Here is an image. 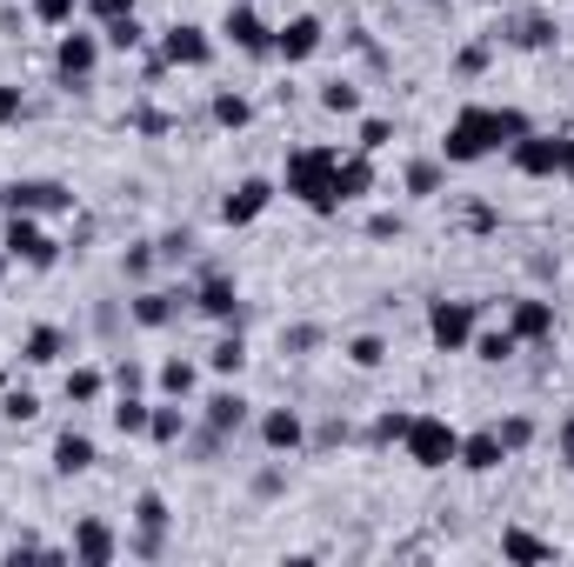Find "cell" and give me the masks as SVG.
<instances>
[{"label":"cell","mask_w":574,"mask_h":567,"mask_svg":"<svg viewBox=\"0 0 574 567\" xmlns=\"http://www.w3.org/2000/svg\"><path fill=\"white\" fill-rule=\"evenodd\" d=\"M0 414H7V421H33V414H40V401H33V394H7V401H0Z\"/></svg>","instance_id":"f35d334b"},{"label":"cell","mask_w":574,"mask_h":567,"mask_svg":"<svg viewBox=\"0 0 574 567\" xmlns=\"http://www.w3.org/2000/svg\"><path fill=\"white\" fill-rule=\"evenodd\" d=\"M0 267H7V254H0Z\"/></svg>","instance_id":"816d5d0a"},{"label":"cell","mask_w":574,"mask_h":567,"mask_svg":"<svg viewBox=\"0 0 574 567\" xmlns=\"http://www.w3.org/2000/svg\"><path fill=\"white\" fill-rule=\"evenodd\" d=\"M562 461H568V468H574V414H568V421H562Z\"/></svg>","instance_id":"681fc988"},{"label":"cell","mask_w":574,"mask_h":567,"mask_svg":"<svg viewBox=\"0 0 574 567\" xmlns=\"http://www.w3.org/2000/svg\"><path fill=\"white\" fill-rule=\"evenodd\" d=\"M508 334H515V341H548V334H555V307H548V301H515Z\"/></svg>","instance_id":"2e32d148"},{"label":"cell","mask_w":574,"mask_h":567,"mask_svg":"<svg viewBox=\"0 0 574 567\" xmlns=\"http://www.w3.org/2000/svg\"><path fill=\"white\" fill-rule=\"evenodd\" d=\"M441 187V160H415L408 167V194H435Z\"/></svg>","instance_id":"836d02e7"},{"label":"cell","mask_w":574,"mask_h":567,"mask_svg":"<svg viewBox=\"0 0 574 567\" xmlns=\"http://www.w3.org/2000/svg\"><path fill=\"white\" fill-rule=\"evenodd\" d=\"M221 33H227V40H234L241 53H274V33H267V20H261L254 7H227Z\"/></svg>","instance_id":"ba28073f"},{"label":"cell","mask_w":574,"mask_h":567,"mask_svg":"<svg viewBox=\"0 0 574 567\" xmlns=\"http://www.w3.org/2000/svg\"><path fill=\"white\" fill-rule=\"evenodd\" d=\"M60 348H67V341H60V328H33V334H27V348H20V361L47 368V361H60Z\"/></svg>","instance_id":"7402d4cb"},{"label":"cell","mask_w":574,"mask_h":567,"mask_svg":"<svg viewBox=\"0 0 574 567\" xmlns=\"http://www.w3.org/2000/svg\"><path fill=\"white\" fill-rule=\"evenodd\" d=\"M114 555H120V541H114V528H107V521H80V528H74V561L107 567Z\"/></svg>","instance_id":"5bb4252c"},{"label":"cell","mask_w":574,"mask_h":567,"mask_svg":"<svg viewBox=\"0 0 574 567\" xmlns=\"http://www.w3.org/2000/svg\"><path fill=\"white\" fill-rule=\"evenodd\" d=\"M368 234H374V241H395V234H401V221H395V214H374V221H368Z\"/></svg>","instance_id":"bcb514c9"},{"label":"cell","mask_w":574,"mask_h":567,"mask_svg":"<svg viewBox=\"0 0 574 567\" xmlns=\"http://www.w3.org/2000/svg\"><path fill=\"white\" fill-rule=\"evenodd\" d=\"M134 127H140V134H167V127H174V120H167V114H160V107H140V114H134Z\"/></svg>","instance_id":"7bdbcfd3"},{"label":"cell","mask_w":574,"mask_h":567,"mask_svg":"<svg viewBox=\"0 0 574 567\" xmlns=\"http://www.w3.org/2000/svg\"><path fill=\"white\" fill-rule=\"evenodd\" d=\"M348 361H354V368H381V361H388V348H381L374 334H361V341L348 348Z\"/></svg>","instance_id":"8d00e7d4"},{"label":"cell","mask_w":574,"mask_h":567,"mask_svg":"<svg viewBox=\"0 0 574 567\" xmlns=\"http://www.w3.org/2000/svg\"><path fill=\"white\" fill-rule=\"evenodd\" d=\"M281 341H288V348H294V354H308V348H321V328H288V334H281Z\"/></svg>","instance_id":"ee69618b"},{"label":"cell","mask_w":574,"mask_h":567,"mask_svg":"<svg viewBox=\"0 0 574 567\" xmlns=\"http://www.w3.org/2000/svg\"><path fill=\"white\" fill-rule=\"evenodd\" d=\"M87 13L107 27V20H120V13H134V0H87Z\"/></svg>","instance_id":"b9f144b4"},{"label":"cell","mask_w":574,"mask_h":567,"mask_svg":"<svg viewBox=\"0 0 574 567\" xmlns=\"http://www.w3.org/2000/svg\"><path fill=\"white\" fill-rule=\"evenodd\" d=\"M495 434H502V448L515 454V448H528V441H535V421H508V428H495Z\"/></svg>","instance_id":"ab89813d"},{"label":"cell","mask_w":574,"mask_h":567,"mask_svg":"<svg viewBox=\"0 0 574 567\" xmlns=\"http://www.w3.org/2000/svg\"><path fill=\"white\" fill-rule=\"evenodd\" d=\"M94 60H100V40H94V33H67V40H60V53H53V67H60V80H67V87H80V80L94 74Z\"/></svg>","instance_id":"7c38bea8"},{"label":"cell","mask_w":574,"mask_h":567,"mask_svg":"<svg viewBox=\"0 0 574 567\" xmlns=\"http://www.w3.org/2000/svg\"><path fill=\"white\" fill-rule=\"evenodd\" d=\"M53 468H60V475H87V468H94V441L67 428V434L53 441Z\"/></svg>","instance_id":"d6986e66"},{"label":"cell","mask_w":574,"mask_h":567,"mask_svg":"<svg viewBox=\"0 0 574 567\" xmlns=\"http://www.w3.org/2000/svg\"><path fill=\"white\" fill-rule=\"evenodd\" d=\"M74 7H80V0H33V13H40L47 27H67V20H74Z\"/></svg>","instance_id":"74e56055"},{"label":"cell","mask_w":574,"mask_h":567,"mask_svg":"<svg viewBox=\"0 0 574 567\" xmlns=\"http://www.w3.org/2000/svg\"><path fill=\"white\" fill-rule=\"evenodd\" d=\"M388 140H395V127H388V120H361V147H368V154H374V147H388Z\"/></svg>","instance_id":"60d3db41"},{"label":"cell","mask_w":574,"mask_h":567,"mask_svg":"<svg viewBox=\"0 0 574 567\" xmlns=\"http://www.w3.org/2000/svg\"><path fill=\"white\" fill-rule=\"evenodd\" d=\"M0 207L7 214H74V194L60 180H7L0 187Z\"/></svg>","instance_id":"277c9868"},{"label":"cell","mask_w":574,"mask_h":567,"mask_svg":"<svg viewBox=\"0 0 574 567\" xmlns=\"http://www.w3.org/2000/svg\"><path fill=\"white\" fill-rule=\"evenodd\" d=\"M428 334H435L441 354H461L475 341V301H435L428 307Z\"/></svg>","instance_id":"5b68a950"},{"label":"cell","mask_w":574,"mask_h":567,"mask_svg":"<svg viewBox=\"0 0 574 567\" xmlns=\"http://www.w3.org/2000/svg\"><path fill=\"white\" fill-rule=\"evenodd\" d=\"M160 388H167L174 401H187V394H194V368H187V361H167V368H160Z\"/></svg>","instance_id":"1f68e13d"},{"label":"cell","mask_w":574,"mask_h":567,"mask_svg":"<svg viewBox=\"0 0 574 567\" xmlns=\"http://www.w3.org/2000/svg\"><path fill=\"white\" fill-rule=\"evenodd\" d=\"M522 134H528V114L522 107H461L455 127H448V140H441V154L455 167H468V160H488L495 147H515Z\"/></svg>","instance_id":"6da1fadb"},{"label":"cell","mask_w":574,"mask_h":567,"mask_svg":"<svg viewBox=\"0 0 574 567\" xmlns=\"http://www.w3.org/2000/svg\"><path fill=\"white\" fill-rule=\"evenodd\" d=\"M515 348H522V341H515L508 328H502V334H481V341H475V354H481V361H508Z\"/></svg>","instance_id":"e575fe53"},{"label":"cell","mask_w":574,"mask_h":567,"mask_svg":"<svg viewBox=\"0 0 574 567\" xmlns=\"http://www.w3.org/2000/svg\"><path fill=\"white\" fill-rule=\"evenodd\" d=\"M147 40V27L134 20V13H120V20H107V47H120V53H134Z\"/></svg>","instance_id":"d4e9b609"},{"label":"cell","mask_w":574,"mask_h":567,"mask_svg":"<svg viewBox=\"0 0 574 567\" xmlns=\"http://www.w3.org/2000/svg\"><path fill=\"white\" fill-rule=\"evenodd\" d=\"M0 247H7L13 261H27V267H53V254H60V247L33 227V214H7V241H0Z\"/></svg>","instance_id":"8992f818"},{"label":"cell","mask_w":574,"mask_h":567,"mask_svg":"<svg viewBox=\"0 0 574 567\" xmlns=\"http://www.w3.org/2000/svg\"><path fill=\"white\" fill-rule=\"evenodd\" d=\"M488 67V47H461V74H481Z\"/></svg>","instance_id":"c3c4849f"},{"label":"cell","mask_w":574,"mask_h":567,"mask_svg":"<svg viewBox=\"0 0 574 567\" xmlns=\"http://www.w3.org/2000/svg\"><path fill=\"white\" fill-rule=\"evenodd\" d=\"M67 401H100V374L94 368H74L67 374Z\"/></svg>","instance_id":"d590c367"},{"label":"cell","mask_w":574,"mask_h":567,"mask_svg":"<svg viewBox=\"0 0 574 567\" xmlns=\"http://www.w3.org/2000/svg\"><path fill=\"white\" fill-rule=\"evenodd\" d=\"M267 201H274V187H267V180H241V187L221 201V221H227V227H247V221H261V214H267Z\"/></svg>","instance_id":"4fadbf2b"},{"label":"cell","mask_w":574,"mask_h":567,"mask_svg":"<svg viewBox=\"0 0 574 567\" xmlns=\"http://www.w3.org/2000/svg\"><path fill=\"white\" fill-rule=\"evenodd\" d=\"M321 107H328V114H354V107H361V94H354L348 80H328V87H321Z\"/></svg>","instance_id":"4dcf8cb0"},{"label":"cell","mask_w":574,"mask_h":567,"mask_svg":"<svg viewBox=\"0 0 574 567\" xmlns=\"http://www.w3.org/2000/svg\"><path fill=\"white\" fill-rule=\"evenodd\" d=\"M241 421H247V401H241V394H214V401H207V428H221V434H234Z\"/></svg>","instance_id":"603a6c76"},{"label":"cell","mask_w":574,"mask_h":567,"mask_svg":"<svg viewBox=\"0 0 574 567\" xmlns=\"http://www.w3.org/2000/svg\"><path fill=\"white\" fill-rule=\"evenodd\" d=\"M134 521H140L134 555H147V561H154V555L167 548V501H160V495H140V501H134Z\"/></svg>","instance_id":"30bf717a"},{"label":"cell","mask_w":574,"mask_h":567,"mask_svg":"<svg viewBox=\"0 0 574 567\" xmlns=\"http://www.w3.org/2000/svg\"><path fill=\"white\" fill-rule=\"evenodd\" d=\"M261 441H267L274 454H294V448L308 441V434H301V414H294V408H274V414L261 421Z\"/></svg>","instance_id":"ac0fdd59"},{"label":"cell","mask_w":574,"mask_h":567,"mask_svg":"<svg viewBox=\"0 0 574 567\" xmlns=\"http://www.w3.org/2000/svg\"><path fill=\"white\" fill-rule=\"evenodd\" d=\"M334 167H341L334 147H294V154H288V194H294L308 214H341Z\"/></svg>","instance_id":"7a4b0ae2"},{"label":"cell","mask_w":574,"mask_h":567,"mask_svg":"<svg viewBox=\"0 0 574 567\" xmlns=\"http://www.w3.org/2000/svg\"><path fill=\"white\" fill-rule=\"evenodd\" d=\"M214 120H221V127H247V120H254V107H247L241 94H214Z\"/></svg>","instance_id":"f1b7e54d"},{"label":"cell","mask_w":574,"mask_h":567,"mask_svg":"<svg viewBox=\"0 0 574 567\" xmlns=\"http://www.w3.org/2000/svg\"><path fill=\"white\" fill-rule=\"evenodd\" d=\"M187 247H194V234H167V241H160V247H154V254H167V261H181V254H187Z\"/></svg>","instance_id":"7dc6e473"},{"label":"cell","mask_w":574,"mask_h":567,"mask_svg":"<svg viewBox=\"0 0 574 567\" xmlns=\"http://www.w3.org/2000/svg\"><path fill=\"white\" fill-rule=\"evenodd\" d=\"M502 555H508V561H522V567L555 561V548H548V541H535L528 528H508V535H502Z\"/></svg>","instance_id":"44dd1931"},{"label":"cell","mask_w":574,"mask_h":567,"mask_svg":"<svg viewBox=\"0 0 574 567\" xmlns=\"http://www.w3.org/2000/svg\"><path fill=\"white\" fill-rule=\"evenodd\" d=\"M147 421H154V408H140L134 394H120V408H114V428H120V434H147Z\"/></svg>","instance_id":"83f0119b"},{"label":"cell","mask_w":574,"mask_h":567,"mask_svg":"<svg viewBox=\"0 0 574 567\" xmlns=\"http://www.w3.org/2000/svg\"><path fill=\"white\" fill-rule=\"evenodd\" d=\"M241 361H247V348H241V334H227V341H214V354H207V368H214V374H241Z\"/></svg>","instance_id":"4316f807"},{"label":"cell","mask_w":574,"mask_h":567,"mask_svg":"<svg viewBox=\"0 0 574 567\" xmlns=\"http://www.w3.org/2000/svg\"><path fill=\"white\" fill-rule=\"evenodd\" d=\"M502 461H508V448H502V434H495V428L461 441V468H468V475H495Z\"/></svg>","instance_id":"e0dca14e"},{"label":"cell","mask_w":574,"mask_h":567,"mask_svg":"<svg viewBox=\"0 0 574 567\" xmlns=\"http://www.w3.org/2000/svg\"><path fill=\"white\" fill-rule=\"evenodd\" d=\"M368 187H374V167H368V160H361V154H354V160H341V167H334V194H341V207H348V201H361V194H368Z\"/></svg>","instance_id":"ffe728a7"},{"label":"cell","mask_w":574,"mask_h":567,"mask_svg":"<svg viewBox=\"0 0 574 567\" xmlns=\"http://www.w3.org/2000/svg\"><path fill=\"white\" fill-rule=\"evenodd\" d=\"M274 53H281V60H314V53H321V20H314V13H294V20L274 33Z\"/></svg>","instance_id":"8fae6325"},{"label":"cell","mask_w":574,"mask_h":567,"mask_svg":"<svg viewBox=\"0 0 574 567\" xmlns=\"http://www.w3.org/2000/svg\"><path fill=\"white\" fill-rule=\"evenodd\" d=\"M147 434H154V441H181V434H187V414H181V408H154Z\"/></svg>","instance_id":"f546056e"},{"label":"cell","mask_w":574,"mask_h":567,"mask_svg":"<svg viewBox=\"0 0 574 567\" xmlns=\"http://www.w3.org/2000/svg\"><path fill=\"white\" fill-rule=\"evenodd\" d=\"M27 107H20V87H0V127H13Z\"/></svg>","instance_id":"f6af8a7d"},{"label":"cell","mask_w":574,"mask_h":567,"mask_svg":"<svg viewBox=\"0 0 574 567\" xmlns=\"http://www.w3.org/2000/svg\"><path fill=\"white\" fill-rule=\"evenodd\" d=\"M160 60H167V67H207V60H214V40H207L201 27H167Z\"/></svg>","instance_id":"9c48e42d"},{"label":"cell","mask_w":574,"mask_h":567,"mask_svg":"<svg viewBox=\"0 0 574 567\" xmlns=\"http://www.w3.org/2000/svg\"><path fill=\"white\" fill-rule=\"evenodd\" d=\"M562 160H568V140H555V134H522L515 140V167L522 174H562Z\"/></svg>","instance_id":"52a82bcc"},{"label":"cell","mask_w":574,"mask_h":567,"mask_svg":"<svg viewBox=\"0 0 574 567\" xmlns=\"http://www.w3.org/2000/svg\"><path fill=\"white\" fill-rule=\"evenodd\" d=\"M401 448H408V461H415V468H448V461H461V434H455L441 414H415Z\"/></svg>","instance_id":"3957f363"},{"label":"cell","mask_w":574,"mask_h":567,"mask_svg":"<svg viewBox=\"0 0 574 567\" xmlns=\"http://www.w3.org/2000/svg\"><path fill=\"white\" fill-rule=\"evenodd\" d=\"M562 174H568V180H574V134H568V160H562Z\"/></svg>","instance_id":"f907efd6"},{"label":"cell","mask_w":574,"mask_h":567,"mask_svg":"<svg viewBox=\"0 0 574 567\" xmlns=\"http://www.w3.org/2000/svg\"><path fill=\"white\" fill-rule=\"evenodd\" d=\"M408 421H415V414H381V421L368 428V441H374V448H388V441H408Z\"/></svg>","instance_id":"d6a6232c"},{"label":"cell","mask_w":574,"mask_h":567,"mask_svg":"<svg viewBox=\"0 0 574 567\" xmlns=\"http://www.w3.org/2000/svg\"><path fill=\"white\" fill-rule=\"evenodd\" d=\"M515 47H548L555 40V20H542V13H528V20H515V33H508Z\"/></svg>","instance_id":"484cf974"},{"label":"cell","mask_w":574,"mask_h":567,"mask_svg":"<svg viewBox=\"0 0 574 567\" xmlns=\"http://www.w3.org/2000/svg\"><path fill=\"white\" fill-rule=\"evenodd\" d=\"M194 307H201L207 321H234V314H241V294H234V281H227V274H207V281H201V294H194Z\"/></svg>","instance_id":"9a60e30c"},{"label":"cell","mask_w":574,"mask_h":567,"mask_svg":"<svg viewBox=\"0 0 574 567\" xmlns=\"http://www.w3.org/2000/svg\"><path fill=\"white\" fill-rule=\"evenodd\" d=\"M134 321H140V328H167V321H174V294H140V301H134Z\"/></svg>","instance_id":"cb8c5ba5"}]
</instances>
